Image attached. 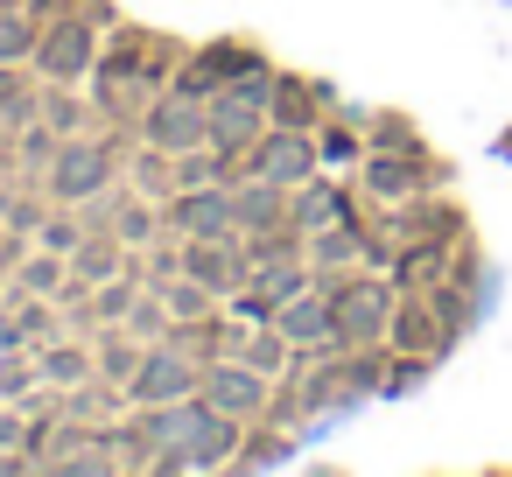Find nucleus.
<instances>
[{
	"instance_id": "nucleus-1",
	"label": "nucleus",
	"mask_w": 512,
	"mask_h": 477,
	"mask_svg": "<svg viewBox=\"0 0 512 477\" xmlns=\"http://www.w3.org/2000/svg\"><path fill=\"white\" fill-rule=\"evenodd\" d=\"M330 344L337 351H379L386 344V323H393V281H379V274H337L330 288Z\"/></svg>"
},
{
	"instance_id": "nucleus-2",
	"label": "nucleus",
	"mask_w": 512,
	"mask_h": 477,
	"mask_svg": "<svg viewBox=\"0 0 512 477\" xmlns=\"http://www.w3.org/2000/svg\"><path fill=\"white\" fill-rule=\"evenodd\" d=\"M99 43H106V22H92L85 8H64V15L43 22L29 64H36L43 85H85V78L99 71Z\"/></svg>"
},
{
	"instance_id": "nucleus-3",
	"label": "nucleus",
	"mask_w": 512,
	"mask_h": 477,
	"mask_svg": "<svg viewBox=\"0 0 512 477\" xmlns=\"http://www.w3.org/2000/svg\"><path fill=\"white\" fill-rule=\"evenodd\" d=\"M239 176H260L274 190H302L309 176H323V155H316V134H295V127H260L253 148L239 155Z\"/></svg>"
},
{
	"instance_id": "nucleus-4",
	"label": "nucleus",
	"mask_w": 512,
	"mask_h": 477,
	"mask_svg": "<svg viewBox=\"0 0 512 477\" xmlns=\"http://www.w3.org/2000/svg\"><path fill=\"white\" fill-rule=\"evenodd\" d=\"M113 183H120V148H113V141L78 134V141H64V148L50 155V197H57V204H92V197H106Z\"/></svg>"
},
{
	"instance_id": "nucleus-5",
	"label": "nucleus",
	"mask_w": 512,
	"mask_h": 477,
	"mask_svg": "<svg viewBox=\"0 0 512 477\" xmlns=\"http://www.w3.org/2000/svg\"><path fill=\"white\" fill-rule=\"evenodd\" d=\"M197 379H204V358H190V351H176L162 337V344L141 351V365H134V379L120 393H127V407H169V400H190Z\"/></svg>"
},
{
	"instance_id": "nucleus-6",
	"label": "nucleus",
	"mask_w": 512,
	"mask_h": 477,
	"mask_svg": "<svg viewBox=\"0 0 512 477\" xmlns=\"http://www.w3.org/2000/svg\"><path fill=\"white\" fill-rule=\"evenodd\" d=\"M197 393H204L218 414H232V421H260V414L274 407V379H267V372H253L239 351L211 358V365H204V379H197Z\"/></svg>"
},
{
	"instance_id": "nucleus-7",
	"label": "nucleus",
	"mask_w": 512,
	"mask_h": 477,
	"mask_svg": "<svg viewBox=\"0 0 512 477\" xmlns=\"http://www.w3.org/2000/svg\"><path fill=\"white\" fill-rule=\"evenodd\" d=\"M141 141L169 148V155H190V148H211V106L190 99V92H162L141 106Z\"/></svg>"
},
{
	"instance_id": "nucleus-8",
	"label": "nucleus",
	"mask_w": 512,
	"mask_h": 477,
	"mask_svg": "<svg viewBox=\"0 0 512 477\" xmlns=\"http://www.w3.org/2000/svg\"><path fill=\"white\" fill-rule=\"evenodd\" d=\"M239 183V176H232ZM232 183H197V190H176L162 225H176L183 239H239V204H232Z\"/></svg>"
},
{
	"instance_id": "nucleus-9",
	"label": "nucleus",
	"mask_w": 512,
	"mask_h": 477,
	"mask_svg": "<svg viewBox=\"0 0 512 477\" xmlns=\"http://www.w3.org/2000/svg\"><path fill=\"white\" fill-rule=\"evenodd\" d=\"M330 113H337L330 85H316V78H295V71H274V99H267V120H274V127L316 134Z\"/></svg>"
},
{
	"instance_id": "nucleus-10",
	"label": "nucleus",
	"mask_w": 512,
	"mask_h": 477,
	"mask_svg": "<svg viewBox=\"0 0 512 477\" xmlns=\"http://www.w3.org/2000/svg\"><path fill=\"white\" fill-rule=\"evenodd\" d=\"M274 330L302 351V358H316V351H337L330 344V295L323 288H302V295H288L281 309H274Z\"/></svg>"
},
{
	"instance_id": "nucleus-11",
	"label": "nucleus",
	"mask_w": 512,
	"mask_h": 477,
	"mask_svg": "<svg viewBox=\"0 0 512 477\" xmlns=\"http://www.w3.org/2000/svg\"><path fill=\"white\" fill-rule=\"evenodd\" d=\"M288 218H295L302 232H323V225L358 218V204H351V190H337V183H330V169H323V176H309L302 190H288Z\"/></svg>"
},
{
	"instance_id": "nucleus-12",
	"label": "nucleus",
	"mask_w": 512,
	"mask_h": 477,
	"mask_svg": "<svg viewBox=\"0 0 512 477\" xmlns=\"http://www.w3.org/2000/svg\"><path fill=\"white\" fill-rule=\"evenodd\" d=\"M36 365H43V386H57V393H71V386H92V379H99V351H85V344H71V337L36 344Z\"/></svg>"
},
{
	"instance_id": "nucleus-13",
	"label": "nucleus",
	"mask_w": 512,
	"mask_h": 477,
	"mask_svg": "<svg viewBox=\"0 0 512 477\" xmlns=\"http://www.w3.org/2000/svg\"><path fill=\"white\" fill-rule=\"evenodd\" d=\"M239 358H246L253 372H267V379L281 386V379L295 372V358H302V351H295V344H288V337H281L274 323H260V330H239Z\"/></svg>"
},
{
	"instance_id": "nucleus-14",
	"label": "nucleus",
	"mask_w": 512,
	"mask_h": 477,
	"mask_svg": "<svg viewBox=\"0 0 512 477\" xmlns=\"http://www.w3.org/2000/svg\"><path fill=\"white\" fill-rule=\"evenodd\" d=\"M113 274H127V246H120L113 232H92V239L71 253V281H78V288H99V281H113Z\"/></svg>"
},
{
	"instance_id": "nucleus-15",
	"label": "nucleus",
	"mask_w": 512,
	"mask_h": 477,
	"mask_svg": "<svg viewBox=\"0 0 512 477\" xmlns=\"http://www.w3.org/2000/svg\"><path fill=\"white\" fill-rule=\"evenodd\" d=\"M36 36H43V15H29L22 0L0 8V71H22L36 57Z\"/></svg>"
},
{
	"instance_id": "nucleus-16",
	"label": "nucleus",
	"mask_w": 512,
	"mask_h": 477,
	"mask_svg": "<svg viewBox=\"0 0 512 477\" xmlns=\"http://www.w3.org/2000/svg\"><path fill=\"white\" fill-rule=\"evenodd\" d=\"M64 288H71V260H64V253H43V246H36V253L15 267V295H64Z\"/></svg>"
},
{
	"instance_id": "nucleus-17",
	"label": "nucleus",
	"mask_w": 512,
	"mask_h": 477,
	"mask_svg": "<svg viewBox=\"0 0 512 477\" xmlns=\"http://www.w3.org/2000/svg\"><path fill=\"white\" fill-rule=\"evenodd\" d=\"M141 288H148L141 274H113V281H99V288H92V323H106V330L127 323V309L141 302Z\"/></svg>"
},
{
	"instance_id": "nucleus-18",
	"label": "nucleus",
	"mask_w": 512,
	"mask_h": 477,
	"mask_svg": "<svg viewBox=\"0 0 512 477\" xmlns=\"http://www.w3.org/2000/svg\"><path fill=\"white\" fill-rule=\"evenodd\" d=\"M29 239H36L43 253H64V260H71V253H78V246L92 239V225H85V211H57V218L43 211V225H36Z\"/></svg>"
},
{
	"instance_id": "nucleus-19",
	"label": "nucleus",
	"mask_w": 512,
	"mask_h": 477,
	"mask_svg": "<svg viewBox=\"0 0 512 477\" xmlns=\"http://www.w3.org/2000/svg\"><path fill=\"white\" fill-rule=\"evenodd\" d=\"M43 120H50V134L57 141H78V134H92V113H85V99H71V92H43Z\"/></svg>"
},
{
	"instance_id": "nucleus-20",
	"label": "nucleus",
	"mask_w": 512,
	"mask_h": 477,
	"mask_svg": "<svg viewBox=\"0 0 512 477\" xmlns=\"http://www.w3.org/2000/svg\"><path fill=\"white\" fill-rule=\"evenodd\" d=\"M316 155H323V169H351L358 155H365V141L351 134V127H337V113L316 127Z\"/></svg>"
},
{
	"instance_id": "nucleus-21",
	"label": "nucleus",
	"mask_w": 512,
	"mask_h": 477,
	"mask_svg": "<svg viewBox=\"0 0 512 477\" xmlns=\"http://www.w3.org/2000/svg\"><path fill=\"white\" fill-rule=\"evenodd\" d=\"M127 330H134L141 344H162V337H169V302H162L155 288H141V302L127 309Z\"/></svg>"
},
{
	"instance_id": "nucleus-22",
	"label": "nucleus",
	"mask_w": 512,
	"mask_h": 477,
	"mask_svg": "<svg viewBox=\"0 0 512 477\" xmlns=\"http://www.w3.org/2000/svg\"><path fill=\"white\" fill-rule=\"evenodd\" d=\"M288 449H295V442H288L281 428H274V435H253V442H246V449L232 456V470H260V463H281Z\"/></svg>"
},
{
	"instance_id": "nucleus-23",
	"label": "nucleus",
	"mask_w": 512,
	"mask_h": 477,
	"mask_svg": "<svg viewBox=\"0 0 512 477\" xmlns=\"http://www.w3.org/2000/svg\"><path fill=\"white\" fill-rule=\"evenodd\" d=\"M0 351H29V330H22V316H0Z\"/></svg>"
}]
</instances>
